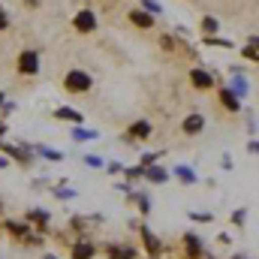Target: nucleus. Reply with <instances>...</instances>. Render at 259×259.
Masks as SVG:
<instances>
[{
	"label": "nucleus",
	"mask_w": 259,
	"mask_h": 259,
	"mask_svg": "<svg viewBox=\"0 0 259 259\" xmlns=\"http://www.w3.org/2000/svg\"><path fill=\"white\" fill-rule=\"evenodd\" d=\"M88 88H91V75H88V72H78V69H72V72L66 75V91L78 94V91H88Z\"/></svg>",
	"instance_id": "obj_1"
},
{
	"label": "nucleus",
	"mask_w": 259,
	"mask_h": 259,
	"mask_svg": "<svg viewBox=\"0 0 259 259\" xmlns=\"http://www.w3.org/2000/svg\"><path fill=\"white\" fill-rule=\"evenodd\" d=\"M75 30H81V33H91L94 27H97V18H94V12H88V9H81L78 15H75Z\"/></svg>",
	"instance_id": "obj_2"
},
{
	"label": "nucleus",
	"mask_w": 259,
	"mask_h": 259,
	"mask_svg": "<svg viewBox=\"0 0 259 259\" xmlns=\"http://www.w3.org/2000/svg\"><path fill=\"white\" fill-rule=\"evenodd\" d=\"M18 69L33 75V72L39 69V61H36V55H33V52H24V55H21V61H18Z\"/></svg>",
	"instance_id": "obj_3"
},
{
	"label": "nucleus",
	"mask_w": 259,
	"mask_h": 259,
	"mask_svg": "<svg viewBox=\"0 0 259 259\" xmlns=\"http://www.w3.org/2000/svg\"><path fill=\"white\" fill-rule=\"evenodd\" d=\"M181 127H184L187 136H196V133H202V127H205V118H202V115H190Z\"/></svg>",
	"instance_id": "obj_4"
},
{
	"label": "nucleus",
	"mask_w": 259,
	"mask_h": 259,
	"mask_svg": "<svg viewBox=\"0 0 259 259\" xmlns=\"http://www.w3.org/2000/svg\"><path fill=\"white\" fill-rule=\"evenodd\" d=\"M94 256V247L91 244H75L72 247V259H91Z\"/></svg>",
	"instance_id": "obj_5"
},
{
	"label": "nucleus",
	"mask_w": 259,
	"mask_h": 259,
	"mask_svg": "<svg viewBox=\"0 0 259 259\" xmlns=\"http://www.w3.org/2000/svg\"><path fill=\"white\" fill-rule=\"evenodd\" d=\"M184 244H187V253H193V256H202V241H199L196 235H187V238H184Z\"/></svg>",
	"instance_id": "obj_6"
},
{
	"label": "nucleus",
	"mask_w": 259,
	"mask_h": 259,
	"mask_svg": "<svg viewBox=\"0 0 259 259\" xmlns=\"http://www.w3.org/2000/svg\"><path fill=\"white\" fill-rule=\"evenodd\" d=\"M193 84L196 88H211V75L202 69H193Z\"/></svg>",
	"instance_id": "obj_7"
},
{
	"label": "nucleus",
	"mask_w": 259,
	"mask_h": 259,
	"mask_svg": "<svg viewBox=\"0 0 259 259\" xmlns=\"http://www.w3.org/2000/svg\"><path fill=\"white\" fill-rule=\"evenodd\" d=\"M130 18H133V24H139V27H151V15L148 12H130Z\"/></svg>",
	"instance_id": "obj_8"
},
{
	"label": "nucleus",
	"mask_w": 259,
	"mask_h": 259,
	"mask_svg": "<svg viewBox=\"0 0 259 259\" xmlns=\"http://www.w3.org/2000/svg\"><path fill=\"white\" fill-rule=\"evenodd\" d=\"M220 100H223V106H226L229 112H238V100H235V94H232V91H223V94H220Z\"/></svg>",
	"instance_id": "obj_9"
},
{
	"label": "nucleus",
	"mask_w": 259,
	"mask_h": 259,
	"mask_svg": "<svg viewBox=\"0 0 259 259\" xmlns=\"http://www.w3.org/2000/svg\"><path fill=\"white\" fill-rule=\"evenodd\" d=\"M133 136H136V139H145V136H151V124H148V121H139V124H133Z\"/></svg>",
	"instance_id": "obj_10"
},
{
	"label": "nucleus",
	"mask_w": 259,
	"mask_h": 259,
	"mask_svg": "<svg viewBox=\"0 0 259 259\" xmlns=\"http://www.w3.org/2000/svg\"><path fill=\"white\" fill-rule=\"evenodd\" d=\"M175 175H178L184 184H193V181H196V175L190 172V169H187V166H178V169H175Z\"/></svg>",
	"instance_id": "obj_11"
},
{
	"label": "nucleus",
	"mask_w": 259,
	"mask_h": 259,
	"mask_svg": "<svg viewBox=\"0 0 259 259\" xmlns=\"http://www.w3.org/2000/svg\"><path fill=\"white\" fill-rule=\"evenodd\" d=\"M112 259H136V250H130V247H115V250H112Z\"/></svg>",
	"instance_id": "obj_12"
},
{
	"label": "nucleus",
	"mask_w": 259,
	"mask_h": 259,
	"mask_svg": "<svg viewBox=\"0 0 259 259\" xmlns=\"http://www.w3.org/2000/svg\"><path fill=\"white\" fill-rule=\"evenodd\" d=\"M145 175H148L154 184H163V181H166V172H163V169H148Z\"/></svg>",
	"instance_id": "obj_13"
},
{
	"label": "nucleus",
	"mask_w": 259,
	"mask_h": 259,
	"mask_svg": "<svg viewBox=\"0 0 259 259\" xmlns=\"http://www.w3.org/2000/svg\"><path fill=\"white\" fill-rule=\"evenodd\" d=\"M145 244H148V250H151V253H160V241H157L151 232H145Z\"/></svg>",
	"instance_id": "obj_14"
},
{
	"label": "nucleus",
	"mask_w": 259,
	"mask_h": 259,
	"mask_svg": "<svg viewBox=\"0 0 259 259\" xmlns=\"http://www.w3.org/2000/svg\"><path fill=\"white\" fill-rule=\"evenodd\" d=\"M58 118H66V121H81V115H75V112H69V109H61V112H58Z\"/></svg>",
	"instance_id": "obj_15"
},
{
	"label": "nucleus",
	"mask_w": 259,
	"mask_h": 259,
	"mask_svg": "<svg viewBox=\"0 0 259 259\" xmlns=\"http://www.w3.org/2000/svg\"><path fill=\"white\" fill-rule=\"evenodd\" d=\"M42 154H46V157H49V160H61V157H64V154H61V151H52V148H42Z\"/></svg>",
	"instance_id": "obj_16"
},
{
	"label": "nucleus",
	"mask_w": 259,
	"mask_h": 259,
	"mask_svg": "<svg viewBox=\"0 0 259 259\" xmlns=\"http://www.w3.org/2000/svg\"><path fill=\"white\" fill-rule=\"evenodd\" d=\"M72 136H75V139H94V136H97V133H88V130H75V133H72Z\"/></svg>",
	"instance_id": "obj_17"
},
{
	"label": "nucleus",
	"mask_w": 259,
	"mask_h": 259,
	"mask_svg": "<svg viewBox=\"0 0 259 259\" xmlns=\"http://www.w3.org/2000/svg\"><path fill=\"white\" fill-rule=\"evenodd\" d=\"M145 6H148L151 12H160V3H154V0H145Z\"/></svg>",
	"instance_id": "obj_18"
},
{
	"label": "nucleus",
	"mask_w": 259,
	"mask_h": 259,
	"mask_svg": "<svg viewBox=\"0 0 259 259\" xmlns=\"http://www.w3.org/2000/svg\"><path fill=\"white\" fill-rule=\"evenodd\" d=\"M154 160H157V154H145V157H142V163H145V166H151Z\"/></svg>",
	"instance_id": "obj_19"
},
{
	"label": "nucleus",
	"mask_w": 259,
	"mask_h": 259,
	"mask_svg": "<svg viewBox=\"0 0 259 259\" xmlns=\"http://www.w3.org/2000/svg\"><path fill=\"white\" fill-rule=\"evenodd\" d=\"M3 27H6V12L0 9V30H3Z\"/></svg>",
	"instance_id": "obj_20"
},
{
	"label": "nucleus",
	"mask_w": 259,
	"mask_h": 259,
	"mask_svg": "<svg viewBox=\"0 0 259 259\" xmlns=\"http://www.w3.org/2000/svg\"><path fill=\"white\" fill-rule=\"evenodd\" d=\"M42 259H55V256H52V253H49V256H42Z\"/></svg>",
	"instance_id": "obj_21"
},
{
	"label": "nucleus",
	"mask_w": 259,
	"mask_h": 259,
	"mask_svg": "<svg viewBox=\"0 0 259 259\" xmlns=\"http://www.w3.org/2000/svg\"><path fill=\"white\" fill-rule=\"evenodd\" d=\"M0 103H3V94H0Z\"/></svg>",
	"instance_id": "obj_22"
},
{
	"label": "nucleus",
	"mask_w": 259,
	"mask_h": 259,
	"mask_svg": "<svg viewBox=\"0 0 259 259\" xmlns=\"http://www.w3.org/2000/svg\"><path fill=\"white\" fill-rule=\"evenodd\" d=\"M235 259H244V256H235Z\"/></svg>",
	"instance_id": "obj_23"
}]
</instances>
